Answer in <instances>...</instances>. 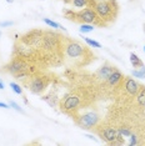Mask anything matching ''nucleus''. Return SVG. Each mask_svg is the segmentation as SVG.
Here are the masks:
<instances>
[{
  "instance_id": "1",
  "label": "nucleus",
  "mask_w": 145,
  "mask_h": 146,
  "mask_svg": "<svg viewBox=\"0 0 145 146\" xmlns=\"http://www.w3.org/2000/svg\"><path fill=\"white\" fill-rule=\"evenodd\" d=\"M93 8L101 25H108L114 21L119 13V4L116 0H98L94 1Z\"/></svg>"
},
{
  "instance_id": "2",
  "label": "nucleus",
  "mask_w": 145,
  "mask_h": 146,
  "mask_svg": "<svg viewBox=\"0 0 145 146\" xmlns=\"http://www.w3.org/2000/svg\"><path fill=\"white\" fill-rule=\"evenodd\" d=\"M65 16L69 19V20H74L75 23H85V24H98L101 25L100 21H99V18L95 13L94 8L91 9L90 6H86L85 9H81L80 11L78 13H72L71 10H64Z\"/></svg>"
},
{
  "instance_id": "3",
  "label": "nucleus",
  "mask_w": 145,
  "mask_h": 146,
  "mask_svg": "<svg viewBox=\"0 0 145 146\" xmlns=\"http://www.w3.org/2000/svg\"><path fill=\"white\" fill-rule=\"evenodd\" d=\"M81 104L80 96L76 94H68L64 96V99L60 102V108L63 111L65 112H71L79 109V106Z\"/></svg>"
},
{
  "instance_id": "4",
  "label": "nucleus",
  "mask_w": 145,
  "mask_h": 146,
  "mask_svg": "<svg viewBox=\"0 0 145 146\" xmlns=\"http://www.w3.org/2000/svg\"><path fill=\"white\" fill-rule=\"evenodd\" d=\"M99 120H100V117H99V115L95 111H88L79 116L76 122L83 129H93L98 125Z\"/></svg>"
},
{
  "instance_id": "5",
  "label": "nucleus",
  "mask_w": 145,
  "mask_h": 146,
  "mask_svg": "<svg viewBox=\"0 0 145 146\" xmlns=\"http://www.w3.org/2000/svg\"><path fill=\"white\" fill-rule=\"evenodd\" d=\"M85 49L78 41H70L65 45V54L70 59H80L84 58Z\"/></svg>"
},
{
  "instance_id": "6",
  "label": "nucleus",
  "mask_w": 145,
  "mask_h": 146,
  "mask_svg": "<svg viewBox=\"0 0 145 146\" xmlns=\"http://www.w3.org/2000/svg\"><path fill=\"white\" fill-rule=\"evenodd\" d=\"M48 86V79L43 76H35L28 84V88L33 94H41Z\"/></svg>"
},
{
  "instance_id": "7",
  "label": "nucleus",
  "mask_w": 145,
  "mask_h": 146,
  "mask_svg": "<svg viewBox=\"0 0 145 146\" xmlns=\"http://www.w3.org/2000/svg\"><path fill=\"white\" fill-rule=\"evenodd\" d=\"M26 68H28L26 62L24 60H20V59H15V60H13L9 65L5 66L6 71H9L13 75H18L23 71H26Z\"/></svg>"
},
{
  "instance_id": "8",
  "label": "nucleus",
  "mask_w": 145,
  "mask_h": 146,
  "mask_svg": "<svg viewBox=\"0 0 145 146\" xmlns=\"http://www.w3.org/2000/svg\"><path fill=\"white\" fill-rule=\"evenodd\" d=\"M125 92L130 96H136V94L139 92L141 86L139 85V82L136 80H134L133 78H125L124 85H123Z\"/></svg>"
},
{
  "instance_id": "9",
  "label": "nucleus",
  "mask_w": 145,
  "mask_h": 146,
  "mask_svg": "<svg viewBox=\"0 0 145 146\" xmlns=\"http://www.w3.org/2000/svg\"><path fill=\"white\" fill-rule=\"evenodd\" d=\"M43 44H44V48L48 49V50H53L55 46L58 45V38L59 35L57 34H51V33H47V35L43 36Z\"/></svg>"
},
{
  "instance_id": "10",
  "label": "nucleus",
  "mask_w": 145,
  "mask_h": 146,
  "mask_svg": "<svg viewBox=\"0 0 145 146\" xmlns=\"http://www.w3.org/2000/svg\"><path fill=\"white\" fill-rule=\"evenodd\" d=\"M101 136L108 144H115L118 140V130L113 127H105L101 132Z\"/></svg>"
},
{
  "instance_id": "11",
  "label": "nucleus",
  "mask_w": 145,
  "mask_h": 146,
  "mask_svg": "<svg viewBox=\"0 0 145 146\" xmlns=\"http://www.w3.org/2000/svg\"><path fill=\"white\" fill-rule=\"evenodd\" d=\"M115 70L114 66H111L110 64H108V62H105V64L101 66V68H99V70L96 71V78L99 80H105L106 81L108 76L111 74Z\"/></svg>"
},
{
  "instance_id": "12",
  "label": "nucleus",
  "mask_w": 145,
  "mask_h": 146,
  "mask_svg": "<svg viewBox=\"0 0 145 146\" xmlns=\"http://www.w3.org/2000/svg\"><path fill=\"white\" fill-rule=\"evenodd\" d=\"M123 79H124L123 74H121L119 70H116V69H115V70L108 76L106 82H108V84L110 85V86H118L121 81H123Z\"/></svg>"
},
{
  "instance_id": "13",
  "label": "nucleus",
  "mask_w": 145,
  "mask_h": 146,
  "mask_svg": "<svg viewBox=\"0 0 145 146\" xmlns=\"http://www.w3.org/2000/svg\"><path fill=\"white\" fill-rule=\"evenodd\" d=\"M70 4L76 9H83V8H86V6L93 8L94 1H91V0H71Z\"/></svg>"
},
{
  "instance_id": "14",
  "label": "nucleus",
  "mask_w": 145,
  "mask_h": 146,
  "mask_svg": "<svg viewBox=\"0 0 145 146\" xmlns=\"http://www.w3.org/2000/svg\"><path fill=\"white\" fill-rule=\"evenodd\" d=\"M130 62H131V65H133V68H140V66L144 65L143 60H141L135 52H131L130 54Z\"/></svg>"
},
{
  "instance_id": "15",
  "label": "nucleus",
  "mask_w": 145,
  "mask_h": 146,
  "mask_svg": "<svg viewBox=\"0 0 145 146\" xmlns=\"http://www.w3.org/2000/svg\"><path fill=\"white\" fill-rule=\"evenodd\" d=\"M136 100L140 106H145V86L140 88L139 92L136 94Z\"/></svg>"
},
{
  "instance_id": "16",
  "label": "nucleus",
  "mask_w": 145,
  "mask_h": 146,
  "mask_svg": "<svg viewBox=\"0 0 145 146\" xmlns=\"http://www.w3.org/2000/svg\"><path fill=\"white\" fill-rule=\"evenodd\" d=\"M43 21H44L48 26H50V28H53V29H63L64 31H67V30H65V28H63V26H61L60 24H59V23L54 21V20H50V19H48V18H44V19H43Z\"/></svg>"
},
{
  "instance_id": "17",
  "label": "nucleus",
  "mask_w": 145,
  "mask_h": 146,
  "mask_svg": "<svg viewBox=\"0 0 145 146\" xmlns=\"http://www.w3.org/2000/svg\"><path fill=\"white\" fill-rule=\"evenodd\" d=\"M94 24H85V23H83V24L80 25V28H79V31L81 33V34H86V33H91L94 30Z\"/></svg>"
},
{
  "instance_id": "18",
  "label": "nucleus",
  "mask_w": 145,
  "mask_h": 146,
  "mask_svg": "<svg viewBox=\"0 0 145 146\" xmlns=\"http://www.w3.org/2000/svg\"><path fill=\"white\" fill-rule=\"evenodd\" d=\"M131 75L134 76V78H138V79H144L145 78V66H140L138 70H133L131 72Z\"/></svg>"
},
{
  "instance_id": "19",
  "label": "nucleus",
  "mask_w": 145,
  "mask_h": 146,
  "mask_svg": "<svg viewBox=\"0 0 145 146\" xmlns=\"http://www.w3.org/2000/svg\"><path fill=\"white\" fill-rule=\"evenodd\" d=\"M9 86L11 88V90L15 92V94H18V95H23V88L19 84H16V82H10L9 84Z\"/></svg>"
},
{
  "instance_id": "20",
  "label": "nucleus",
  "mask_w": 145,
  "mask_h": 146,
  "mask_svg": "<svg viewBox=\"0 0 145 146\" xmlns=\"http://www.w3.org/2000/svg\"><path fill=\"white\" fill-rule=\"evenodd\" d=\"M84 41L86 42V44H88L89 46H91V48H101L100 42L95 41V40H93V39H89V38H84Z\"/></svg>"
},
{
  "instance_id": "21",
  "label": "nucleus",
  "mask_w": 145,
  "mask_h": 146,
  "mask_svg": "<svg viewBox=\"0 0 145 146\" xmlns=\"http://www.w3.org/2000/svg\"><path fill=\"white\" fill-rule=\"evenodd\" d=\"M118 134H119L120 136H130L131 130L129 127H120L119 130H118Z\"/></svg>"
},
{
  "instance_id": "22",
  "label": "nucleus",
  "mask_w": 145,
  "mask_h": 146,
  "mask_svg": "<svg viewBox=\"0 0 145 146\" xmlns=\"http://www.w3.org/2000/svg\"><path fill=\"white\" fill-rule=\"evenodd\" d=\"M9 105H10V108L11 109H14L15 111H18V112H20V114H24V110H23V109L20 108V106H19L18 104H16L15 101H13V100H10L9 101Z\"/></svg>"
},
{
  "instance_id": "23",
  "label": "nucleus",
  "mask_w": 145,
  "mask_h": 146,
  "mask_svg": "<svg viewBox=\"0 0 145 146\" xmlns=\"http://www.w3.org/2000/svg\"><path fill=\"white\" fill-rule=\"evenodd\" d=\"M138 144V136L135 134H131L130 135V141H129V145H136Z\"/></svg>"
},
{
  "instance_id": "24",
  "label": "nucleus",
  "mask_w": 145,
  "mask_h": 146,
  "mask_svg": "<svg viewBox=\"0 0 145 146\" xmlns=\"http://www.w3.org/2000/svg\"><path fill=\"white\" fill-rule=\"evenodd\" d=\"M14 23L13 21H0V28H8V26H13Z\"/></svg>"
},
{
  "instance_id": "25",
  "label": "nucleus",
  "mask_w": 145,
  "mask_h": 146,
  "mask_svg": "<svg viewBox=\"0 0 145 146\" xmlns=\"http://www.w3.org/2000/svg\"><path fill=\"white\" fill-rule=\"evenodd\" d=\"M0 109H11L10 105L6 104V102H0Z\"/></svg>"
},
{
  "instance_id": "26",
  "label": "nucleus",
  "mask_w": 145,
  "mask_h": 146,
  "mask_svg": "<svg viewBox=\"0 0 145 146\" xmlns=\"http://www.w3.org/2000/svg\"><path fill=\"white\" fill-rule=\"evenodd\" d=\"M5 88V85H4V82H3V80L0 79V90H3V89Z\"/></svg>"
},
{
  "instance_id": "27",
  "label": "nucleus",
  "mask_w": 145,
  "mask_h": 146,
  "mask_svg": "<svg viewBox=\"0 0 145 146\" xmlns=\"http://www.w3.org/2000/svg\"><path fill=\"white\" fill-rule=\"evenodd\" d=\"M86 137H88V139H94V140H95V137H94L93 135H86Z\"/></svg>"
},
{
  "instance_id": "28",
  "label": "nucleus",
  "mask_w": 145,
  "mask_h": 146,
  "mask_svg": "<svg viewBox=\"0 0 145 146\" xmlns=\"http://www.w3.org/2000/svg\"><path fill=\"white\" fill-rule=\"evenodd\" d=\"M13 1H14V0H6V3H9V4H11Z\"/></svg>"
},
{
  "instance_id": "29",
  "label": "nucleus",
  "mask_w": 145,
  "mask_h": 146,
  "mask_svg": "<svg viewBox=\"0 0 145 146\" xmlns=\"http://www.w3.org/2000/svg\"><path fill=\"white\" fill-rule=\"evenodd\" d=\"M64 3H71V0H63Z\"/></svg>"
},
{
  "instance_id": "30",
  "label": "nucleus",
  "mask_w": 145,
  "mask_h": 146,
  "mask_svg": "<svg viewBox=\"0 0 145 146\" xmlns=\"http://www.w3.org/2000/svg\"><path fill=\"white\" fill-rule=\"evenodd\" d=\"M143 29H144V33H145V24L143 25Z\"/></svg>"
},
{
  "instance_id": "31",
  "label": "nucleus",
  "mask_w": 145,
  "mask_h": 146,
  "mask_svg": "<svg viewBox=\"0 0 145 146\" xmlns=\"http://www.w3.org/2000/svg\"><path fill=\"white\" fill-rule=\"evenodd\" d=\"M0 38H1V31H0Z\"/></svg>"
},
{
  "instance_id": "32",
  "label": "nucleus",
  "mask_w": 145,
  "mask_h": 146,
  "mask_svg": "<svg viewBox=\"0 0 145 146\" xmlns=\"http://www.w3.org/2000/svg\"><path fill=\"white\" fill-rule=\"evenodd\" d=\"M91 1H98V0H91Z\"/></svg>"
},
{
  "instance_id": "33",
  "label": "nucleus",
  "mask_w": 145,
  "mask_h": 146,
  "mask_svg": "<svg viewBox=\"0 0 145 146\" xmlns=\"http://www.w3.org/2000/svg\"><path fill=\"white\" fill-rule=\"evenodd\" d=\"M144 51H145V45H144Z\"/></svg>"
}]
</instances>
